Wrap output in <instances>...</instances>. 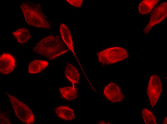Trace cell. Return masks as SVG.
<instances>
[{
	"instance_id": "ac0fdd59",
	"label": "cell",
	"mask_w": 167,
	"mask_h": 124,
	"mask_svg": "<svg viewBox=\"0 0 167 124\" xmlns=\"http://www.w3.org/2000/svg\"><path fill=\"white\" fill-rule=\"evenodd\" d=\"M163 124H167V117H166L164 119Z\"/></svg>"
},
{
	"instance_id": "4fadbf2b",
	"label": "cell",
	"mask_w": 167,
	"mask_h": 124,
	"mask_svg": "<svg viewBox=\"0 0 167 124\" xmlns=\"http://www.w3.org/2000/svg\"><path fill=\"white\" fill-rule=\"evenodd\" d=\"M12 34L16 38L18 42L21 43L27 42L30 37L29 31L25 28L18 29Z\"/></svg>"
},
{
	"instance_id": "30bf717a",
	"label": "cell",
	"mask_w": 167,
	"mask_h": 124,
	"mask_svg": "<svg viewBox=\"0 0 167 124\" xmlns=\"http://www.w3.org/2000/svg\"><path fill=\"white\" fill-rule=\"evenodd\" d=\"M48 63L46 61L35 60L30 63L28 69L29 73L36 74L42 71L48 65Z\"/></svg>"
},
{
	"instance_id": "5bb4252c",
	"label": "cell",
	"mask_w": 167,
	"mask_h": 124,
	"mask_svg": "<svg viewBox=\"0 0 167 124\" xmlns=\"http://www.w3.org/2000/svg\"><path fill=\"white\" fill-rule=\"evenodd\" d=\"M159 1L158 0H144L141 2L139 6V11L142 14L149 12Z\"/></svg>"
},
{
	"instance_id": "5b68a950",
	"label": "cell",
	"mask_w": 167,
	"mask_h": 124,
	"mask_svg": "<svg viewBox=\"0 0 167 124\" xmlns=\"http://www.w3.org/2000/svg\"><path fill=\"white\" fill-rule=\"evenodd\" d=\"M162 90V85L158 76L152 75L149 81L147 94L150 103L153 108L156 103Z\"/></svg>"
},
{
	"instance_id": "3957f363",
	"label": "cell",
	"mask_w": 167,
	"mask_h": 124,
	"mask_svg": "<svg viewBox=\"0 0 167 124\" xmlns=\"http://www.w3.org/2000/svg\"><path fill=\"white\" fill-rule=\"evenodd\" d=\"M99 61L101 63L109 64L122 61L128 56L126 50L120 47H110L97 54Z\"/></svg>"
},
{
	"instance_id": "9a60e30c",
	"label": "cell",
	"mask_w": 167,
	"mask_h": 124,
	"mask_svg": "<svg viewBox=\"0 0 167 124\" xmlns=\"http://www.w3.org/2000/svg\"><path fill=\"white\" fill-rule=\"evenodd\" d=\"M59 90L62 96L67 100L70 101L77 97V91L74 86L63 87Z\"/></svg>"
},
{
	"instance_id": "9c48e42d",
	"label": "cell",
	"mask_w": 167,
	"mask_h": 124,
	"mask_svg": "<svg viewBox=\"0 0 167 124\" xmlns=\"http://www.w3.org/2000/svg\"><path fill=\"white\" fill-rule=\"evenodd\" d=\"M60 35L69 49L74 54L72 36L70 31L65 24L62 23L60 27Z\"/></svg>"
},
{
	"instance_id": "8fae6325",
	"label": "cell",
	"mask_w": 167,
	"mask_h": 124,
	"mask_svg": "<svg viewBox=\"0 0 167 124\" xmlns=\"http://www.w3.org/2000/svg\"><path fill=\"white\" fill-rule=\"evenodd\" d=\"M65 74L66 77L74 83H78L79 74L75 67L71 64L67 63L66 69Z\"/></svg>"
},
{
	"instance_id": "8992f818",
	"label": "cell",
	"mask_w": 167,
	"mask_h": 124,
	"mask_svg": "<svg viewBox=\"0 0 167 124\" xmlns=\"http://www.w3.org/2000/svg\"><path fill=\"white\" fill-rule=\"evenodd\" d=\"M167 2H163L156 7L152 11L149 22L143 32L147 34L151 28L163 20L167 15Z\"/></svg>"
},
{
	"instance_id": "ba28073f",
	"label": "cell",
	"mask_w": 167,
	"mask_h": 124,
	"mask_svg": "<svg viewBox=\"0 0 167 124\" xmlns=\"http://www.w3.org/2000/svg\"><path fill=\"white\" fill-rule=\"evenodd\" d=\"M15 61L10 54L4 53L0 57V72L2 74H6L11 72L14 69Z\"/></svg>"
},
{
	"instance_id": "7c38bea8",
	"label": "cell",
	"mask_w": 167,
	"mask_h": 124,
	"mask_svg": "<svg viewBox=\"0 0 167 124\" xmlns=\"http://www.w3.org/2000/svg\"><path fill=\"white\" fill-rule=\"evenodd\" d=\"M55 113L59 117L66 120H70L74 117L73 110L67 107H58L56 109Z\"/></svg>"
},
{
	"instance_id": "e0dca14e",
	"label": "cell",
	"mask_w": 167,
	"mask_h": 124,
	"mask_svg": "<svg viewBox=\"0 0 167 124\" xmlns=\"http://www.w3.org/2000/svg\"><path fill=\"white\" fill-rule=\"evenodd\" d=\"M69 4L75 7H80L83 2L82 0H66Z\"/></svg>"
},
{
	"instance_id": "6da1fadb",
	"label": "cell",
	"mask_w": 167,
	"mask_h": 124,
	"mask_svg": "<svg viewBox=\"0 0 167 124\" xmlns=\"http://www.w3.org/2000/svg\"><path fill=\"white\" fill-rule=\"evenodd\" d=\"M60 37L51 34L36 43L33 51L50 60H53L68 51Z\"/></svg>"
},
{
	"instance_id": "7a4b0ae2",
	"label": "cell",
	"mask_w": 167,
	"mask_h": 124,
	"mask_svg": "<svg viewBox=\"0 0 167 124\" xmlns=\"http://www.w3.org/2000/svg\"><path fill=\"white\" fill-rule=\"evenodd\" d=\"M20 7L25 21L29 25L47 29L51 28L39 4L28 2H22Z\"/></svg>"
},
{
	"instance_id": "2e32d148",
	"label": "cell",
	"mask_w": 167,
	"mask_h": 124,
	"mask_svg": "<svg viewBox=\"0 0 167 124\" xmlns=\"http://www.w3.org/2000/svg\"><path fill=\"white\" fill-rule=\"evenodd\" d=\"M142 116L143 119L146 124H157L154 115L147 109L145 108L143 109Z\"/></svg>"
},
{
	"instance_id": "52a82bcc",
	"label": "cell",
	"mask_w": 167,
	"mask_h": 124,
	"mask_svg": "<svg viewBox=\"0 0 167 124\" xmlns=\"http://www.w3.org/2000/svg\"><path fill=\"white\" fill-rule=\"evenodd\" d=\"M104 93L107 98L113 103L121 101L124 96L118 86L113 83L109 84L105 88Z\"/></svg>"
},
{
	"instance_id": "277c9868",
	"label": "cell",
	"mask_w": 167,
	"mask_h": 124,
	"mask_svg": "<svg viewBox=\"0 0 167 124\" xmlns=\"http://www.w3.org/2000/svg\"><path fill=\"white\" fill-rule=\"evenodd\" d=\"M16 115L23 122L27 124H32L35 119L32 111L24 103L15 97L6 92Z\"/></svg>"
}]
</instances>
